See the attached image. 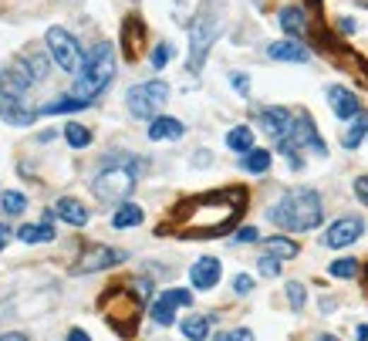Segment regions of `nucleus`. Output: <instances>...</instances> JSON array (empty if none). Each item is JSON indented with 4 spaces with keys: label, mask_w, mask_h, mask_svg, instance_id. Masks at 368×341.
<instances>
[{
    "label": "nucleus",
    "mask_w": 368,
    "mask_h": 341,
    "mask_svg": "<svg viewBox=\"0 0 368 341\" xmlns=\"http://www.w3.org/2000/svg\"><path fill=\"white\" fill-rule=\"evenodd\" d=\"M244 203H247V189L240 186L196 196V200L183 203L176 210L172 233H179V237H216V233H227L237 223Z\"/></svg>",
    "instance_id": "1"
},
{
    "label": "nucleus",
    "mask_w": 368,
    "mask_h": 341,
    "mask_svg": "<svg viewBox=\"0 0 368 341\" xmlns=\"http://www.w3.org/2000/svg\"><path fill=\"white\" fill-rule=\"evenodd\" d=\"M267 217H271V223H277L280 230H294V233L314 230L324 220L321 196H318L314 189H287V193L267 210Z\"/></svg>",
    "instance_id": "2"
},
{
    "label": "nucleus",
    "mask_w": 368,
    "mask_h": 341,
    "mask_svg": "<svg viewBox=\"0 0 368 341\" xmlns=\"http://www.w3.org/2000/svg\"><path fill=\"white\" fill-rule=\"evenodd\" d=\"M112 78H115V47L112 44H95L92 51H88L85 64H81V71H78L71 95L81 98V102H95V98L108 88Z\"/></svg>",
    "instance_id": "3"
},
{
    "label": "nucleus",
    "mask_w": 368,
    "mask_h": 341,
    "mask_svg": "<svg viewBox=\"0 0 368 341\" xmlns=\"http://www.w3.org/2000/svg\"><path fill=\"white\" fill-rule=\"evenodd\" d=\"M136 189V162H108L105 169L92 179L95 200L102 203H122Z\"/></svg>",
    "instance_id": "4"
},
{
    "label": "nucleus",
    "mask_w": 368,
    "mask_h": 341,
    "mask_svg": "<svg viewBox=\"0 0 368 341\" xmlns=\"http://www.w3.org/2000/svg\"><path fill=\"white\" fill-rule=\"evenodd\" d=\"M169 98V85L166 81H142V85H132L129 95H125V102H129V112L136 115V119H159V109L166 105Z\"/></svg>",
    "instance_id": "5"
},
{
    "label": "nucleus",
    "mask_w": 368,
    "mask_h": 341,
    "mask_svg": "<svg viewBox=\"0 0 368 341\" xmlns=\"http://www.w3.org/2000/svg\"><path fill=\"white\" fill-rule=\"evenodd\" d=\"M216 34H220V24H216V17H210L206 11H203L200 17H196V24H193V34H189V61H186V68L196 75L203 68V61H206V54H210V47H213Z\"/></svg>",
    "instance_id": "6"
},
{
    "label": "nucleus",
    "mask_w": 368,
    "mask_h": 341,
    "mask_svg": "<svg viewBox=\"0 0 368 341\" xmlns=\"http://www.w3.org/2000/svg\"><path fill=\"white\" fill-rule=\"evenodd\" d=\"M44 41L51 47V58L58 61V68H64V71H81V47H78V41L64 28H51L44 34Z\"/></svg>",
    "instance_id": "7"
},
{
    "label": "nucleus",
    "mask_w": 368,
    "mask_h": 341,
    "mask_svg": "<svg viewBox=\"0 0 368 341\" xmlns=\"http://www.w3.org/2000/svg\"><path fill=\"white\" fill-rule=\"evenodd\" d=\"M365 233V223H362V217H341V220H335L328 230H324V237H321V244L324 247H348V244H355L358 237Z\"/></svg>",
    "instance_id": "8"
},
{
    "label": "nucleus",
    "mask_w": 368,
    "mask_h": 341,
    "mask_svg": "<svg viewBox=\"0 0 368 341\" xmlns=\"http://www.w3.org/2000/svg\"><path fill=\"white\" fill-rule=\"evenodd\" d=\"M125 253L122 250H112V247H102V244H92V247H85V253L78 257V274H95V270H105L112 264H122Z\"/></svg>",
    "instance_id": "9"
},
{
    "label": "nucleus",
    "mask_w": 368,
    "mask_h": 341,
    "mask_svg": "<svg viewBox=\"0 0 368 341\" xmlns=\"http://www.w3.org/2000/svg\"><path fill=\"white\" fill-rule=\"evenodd\" d=\"M193 304V294L186 287H172V291H162L159 301L153 304V321L155 325H172L176 321V308H186Z\"/></svg>",
    "instance_id": "10"
},
{
    "label": "nucleus",
    "mask_w": 368,
    "mask_h": 341,
    "mask_svg": "<svg viewBox=\"0 0 368 341\" xmlns=\"http://www.w3.org/2000/svg\"><path fill=\"white\" fill-rule=\"evenodd\" d=\"M220 274H223V267L216 257H200L196 264L189 267V280H193V287L196 291H210L220 284Z\"/></svg>",
    "instance_id": "11"
},
{
    "label": "nucleus",
    "mask_w": 368,
    "mask_h": 341,
    "mask_svg": "<svg viewBox=\"0 0 368 341\" xmlns=\"http://www.w3.org/2000/svg\"><path fill=\"white\" fill-rule=\"evenodd\" d=\"M261 125L271 132L274 142H284V139H291L294 115L287 109H267V112H261Z\"/></svg>",
    "instance_id": "12"
},
{
    "label": "nucleus",
    "mask_w": 368,
    "mask_h": 341,
    "mask_svg": "<svg viewBox=\"0 0 368 341\" xmlns=\"http://www.w3.org/2000/svg\"><path fill=\"white\" fill-rule=\"evenodd\" d=\"M328 102H331V112H335L338 119H358V112H362L355 92L341 88V85H331V88H328Z\"/></svg>",
    "instance_id": "13"
},
{
    "label": "nucleus",
    "mask_w": 368,
    "mask_h": 341,
    "mask_svg": "<svg viewBox=\"0 0 368 341\" xmlns=\"http://www.w3.org/2000/svg\"><path fill=\"white\" fill-rule=\"evenodd\" d=\"M183 122L179 119H169V115H159V119H153V125H149V139L153 142H166V139H183Z\"/></svg>",
    "instance_id": "14"
},
{
    "label": "nucleus",
    "mask_w": 368,
    "mask_h": 341,
    "mask_svg": "<svg viewBox=\"0 0 368 341\" xmlns=\"http://www.w3.org/2000/svg\"><path fill=\"white\" fill-rule=\"evenodd\" d=\"M267 54H271L274 61H294V64L307 61V51L297 44V41H274V44L267 47Z\"/></svg>",
    "instance_id": "15"
},
{
    "label": "nucleus",
    "mask_w": 368,
    "mask_h": 341,
    "mask_svg": "<svg viewBox=\"0 0 368 341\" xmlns=\"http://www.w3.org/2000/svg\"><path fill=\"white\" fill-rule=\"evenodd\" d=\"M54 213H58V220H64V223H71V227H85L88 223V210L81 206L78 200H71V196H64V200H58V206H54Z\"/></svg>",
    "instance_id": "16"
},
{
    "label": "nucleus",
    "mask_w": 368,
    "mask_h": 341,
    "mask_svg": "<svg viewBox=\"0 0 368 341\" xmlns=\"http://www.w3.org/2000/svg\"><path fill=\"white\" fill-rule=\"evenodd\" d=\"M142 220H146L142 206H136V203H122V206L112 213V227H115V230H129V227H138Z\"/></svg>",
    "instance_id": "17"
},
{
    "label": "nucleus",
    "mask_w": 368,
    "mask_h": 341,
    "mask_svg": "<svg viewBox=\"0 0 368 341\" xmlns=\"http://www.w3.org/2000/svg\"><path fill=\"white\" fill-rule=\"evenodd\" d=\"M17 240H24V244H47V240H54V230H51V223H24L17 230Z\"/></svg>",
    "instance_id": "18"
},
{
    "label": "nucleus",
    "mask_w": 368,
    "mask_h": 341,
    "mask_svg": "<svg viewBox=\"0 0 368 341\" xmlns=\"http://www.w3.org/2000/svg\"><path fill=\"white\" fill-rule=\"evenodd\" d=\"M227 145H230L233 152H250L254 149V128L250 125H237V128H230L227 132Z\"/></svg>",
    "instance_id": "19"
},
{
    "label": "nucleus",
    "mask_w": 368,
    "mask_h": 341,
    "mask_svg": "<svg viewBox=\"0 0 368 341\" xmlns=\"http://www.w3.org/2000/svg\"><path fill=\"white\" fill-rule=\"evenodd\" d=\"M78 109H88V102H81L75 95H68V98H54V102H47L44 109H37V115H64V112H78Z\"/></svg>",
    "instance_id": "20"
},
{
    "label": "nucleus",
    "mask_w": 368,
    "mask_h": 341,
    "mask_svg": "<svg viewBox=\"0 0 368 341\" xmlns=\"http://www.w3.org/2000/svg\"><path fill=\"white\" fill-rule=\"evenodd\" d=\"M277 20H280V28H284L287 34H301L307 28L304 11H301V7H284V11L277 14Z\"/></svg>",
    "instance_id": "21"
},
{
    "label": "nucleus",
    "mask_w": 368,
    "mask_h": 341,
    "mask_svg": "<svg viewBox=\"0 0 368 341\" xmlns=\"http://www.w3.org/2000/svg\"><path fill=\"white\" fill-rule=\"evenodd\" d=\"M240 166H244L247 172H257V176H261V172L271 169V152H267V149H250V152L240 159Z\"/></svg>",
    "instance_id": "22"
},
{
    "label": "nucleus",
    "mask_w": 368,
    "mask_h": 341,
    "mask_svg": "<svg viewBox=\"0 0 368 341\" xmlns=\"http://www.w3.org/2000/svg\"><path fill=\"white\" fill-rule=\"evenodd\" d=\"M267 253L277 261H291V257H297V244L287 237H274V240H267Z\"/></svg>",
    "instance_id": "23"
},
{
    "label": "nucleus",
    "mask_w": 368,
    "mask_h": 341,
    "mask_svg": "<svg viewBox=\"0 0 368 341\" xmlns=\"http://www.w3.org/2000/svg\"><path fill=\"white\" fill-rule=\"evenodd\" d=\"M179 328H183V335L189 341H206V335H210V318H186Z\"/></svg>",
    "instance_id": "24"
},
{
    "label": "nucleus",
    "mask_w": 368,
    "mask_h": 341,
    "mask_svg": "<svg viewBox=\"0 0 368 341\" xmlns=\"http://www.w3.org/2000/svg\"><path fill=\"white\" fill-rule=\"evenodd\" d=\"M64 139H68L71 149H85V145H92V132H88L85 125L71 122V125H64Z\"/></svg>",
    "instance_id": "25"
},
{
    "label": "nucleus",
    "mask_w": 368,
    "mask_h": 341,
    "mask_svg": "<svg viewBox=\"0 0 368 341\" xmlns=\"http://www.w3.org/2000/svg\"><path fill=\"white\" fill-rule=\"evenodd\" d=\"M365 132H368V112H365V115H358L355 125L345 132V139H341V142H345V149H358V142L365 139Z\"/></svg>",
    "instance_id": "26"
},
{
    "label": "nucleus",
    "mask_w": 368,
    "mask_h": 341,
    "mask_svg": "<svg viewBox=\"0 0 368 341\" xmlns=\"http://www.w3.org/2000/svg\"><path fill=\"white\" fill-rule=\"evenodd\" d=\"M328 274L331 277H341V280H348L358 274V261H352V257H341V261H335V264L328 267Z\"/></svg>",
    "instance_id": "27"
},
{
    "label": "nucleus",
    "mask_w": 368,
    "mask_h": 341,
    "mask_svg": "<svg viewBox=\"0 0 368 341\" xmlns=\"http://www.w3.org/2000/svg\"><path fill=\"white\" fill-rule=\"evenodd\" d=\"M287 301H291V308H294V311H301V308H304L307 294H304V287H301L297 280H291V284H287Z\"/></svg>",
    "instance_id": "28"
},
{
    "label": "nucleus",
    "mask_w": 368,
    "mask_h": 341,
    "mask_svg": "<svg viewBox=\"0 0 368 341\" xmlns=\"http://www.w3.org/2000/svg\"><path fill=\"white\" fill-rule=\"evenodd\" d=\"M28 206V200L20 193H4V213H20Z\"/></svg>",
    "instance_id": "29"
},
{
    "label": "nucleus",
    "mask_w": 368,
    "mask_h": 341,
    "mask_svg": "<svg viewBox=\"0 0 368 341\" xmlns=\"http://www.w3.org/2000/svg\"><path fill=\"white\" fill-rule=\"evenodd\" d=\"M257 267H261L263 277H277V274H280V261H277V257H271V253H263Z\"/></svg>",
    "instance_id": "30"
},
{
    "label": "nucleus",
    "mask_w": 368,
    "mask_h": 341,
    "mask_svg": "<svg viewBox=\"0 0 368 341\" xmlns=\"http://www.w3.org/2000/svg\"><path fill=\"white\" fill-rule=\"evenodd\" d=\"M169 58H172V47L169 44H159L153 51V68H162V64H169Z\"/></svg>",
    "instance_id": "31"
},
{
    "label": "nucleus",
    "mask_w": 368,
    "mask_h": 341,
    "mask_svg": "<svg viewBox=\"0 0 368 341\" xmlns=\"http://www.w3.org/2000/svg\"><path fill=\"white\" fill-rule=\"evenodd\" d=\"M213 341H254V331H247V328H237L230 335H216Z\"/></svg>",
    "instance_id": "32"
},
{
    "label": "nucleus",
    "mask_w": 368,
    "mask_h": 341,
    "mask_svg": "<svg viewBox=\"0 0 368 341\" xmlns=\"http://www.w3.org/2000/svg\"><path fill=\"white\" fill-rule=\"evenodd\" d=\"M233 291H237V294H250V291H254V277L240 274V277L233 280Z\"/></svg>",
    "instance_id": "33"
},
{
    "label": "nucleus",
    "mask_w": 368,
    "mask_h": 341,
    "mask_svg": "<svg viewBox=\"0 0 368 341\" xmlns=\"http://www.w3.org/2000/svg\"><path fill=\"white\" fill-rule=\"evenodd\" d=\"M355 196L368 206V176H358V179H355Z\"/></svg>",
    "instance_id": "34"
},
{
    "label": "nucleus",
    "mask_w": 368,
    "mask_h": 341,
    "mask_svg": "<svg viewBox=\"0 0 368 341\" xmlns=\"http://www.w3.org/2000/svg\"><path fill=\"white\" fill-rule=\"evenodd\" d=\"M261 233H257V227H244V230H237V244H254Z\"/></svg>",
    "instance_id": "35"
},
{
    "label": "nucleus",
    "mask_w": 368,
    "mask_h": 341,
    "mask_svg": "<svg viewBox=\"0 0 368 341\" xmlns=\"http://www.w3.org/2000/svg\"><path fill=\"white\" fill-rule=\"evenodd\" d=\"M230 78H233V88H237L240 95H247V88H250V85H247V78L244 75H230Z\"/></svg>",
    "instance_id": "36"
},
{
    "label": "nucleus",
    "mask_w": 368,
    "mask_h": 341,
    "mask_svg": "<svg viewBox=\"0 0 368 341\" xmlns=\"http://www.w3.org/2000/svg\"><path fill=\"white\" fill-rule=\"evenodd\" d=\"M68 341H92V338H88V335H85V331H81V328H75V331H71V335H68Z\"/></svg>",
    "instance_id": "37"
},
{
    "label": "nucleus",
    "mask_w": 368,
    "mask_h": 341,
    "mask_svg": "<svg viewBox=\"0 0 368 341\" xmlns=\"http://www.w3.org/2000/svg\"><path fill=\"white\" fill-rule=\"evenodd\" d=\"M0 341H28L20 331H11V335H0Z\"/></svg>",
    "instance_id": "38"
},
{
    "label": "nucleus",
    "mask_w": 368,
    "mask_h": 341,
    "mask_svg": "<svg viewBox=\"0 0 368 341\" xmlns=\"http://www.w3.org/2000/svg\"><path fill=\"white\" fill-rule=\"evenodd\" d=\"M7 237H11V233H7V227L0 223V250H4V244H7Z\"/></svg>",
    "instance_id": "39"
},
{
    "label": "nucleus",
    "mask_w": 368,
    "mask_h": 341,
    "mask_svg": "<svg viewBox=\"0 0 368 341\" xmlns=\"http://www.w3.org/2000/svg\"><path fill=\"white\" fill-rule=\"evenodd\" d=\"M355 335H358V341H368V325H362L358 331H355Z\"/></svg>",
    "instance_id": "40"
},
{
    "label": "nucleus",
    "mask_w": 368,
    "mask_h": 341,
    "mask_svg": "<svg viewBox=\"0 0 368 341\" xmlns=\"http://www.w3.org/2000/svg\"><path fill=\"white\" fill-rule=\"evenodd\" d=\"M318 341H335V338H331V335H324V338H318Z\"/></svg>",
    "instance_id": "41"
}]
</instances>
